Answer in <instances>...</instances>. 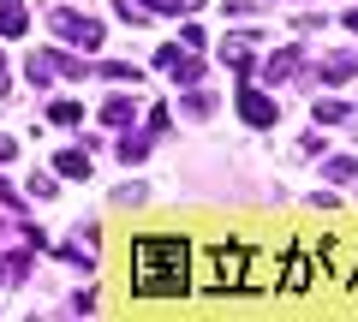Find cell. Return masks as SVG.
Segmentation results:
<instances>
[{
	"mask_svg": "<svg viewBox=\"0 0 358 322\" xmlns=\"http://www.w3.org/2000/svg\"><path fill=\"white\" fill-rule=\"evenodd\" d=\"M131 293L138 298H185L192 293V245L155 233L131 245Z\"/></svg>",
	"mask_w": 358,
	"mask_h": 322,
	"instance_id": "6da1fadb",
	"label": "cell"
},
{
	"mask_svg": "<svg viewBox=\"0 0 358 322\" xmlns=\"http://www.w3.org/2000/svg\"><path fill=\"white\" fill-rule=\"evenodd\" d=\"M48 30H54L60 42H72V48H84V54L102 48V24H96V18H84V13H72V6L48 13Z\"/></svg>",
	"mask_w": 358,
	"mask_h": 322,
	"instance_id": "7a4b0ae2",
	"label": "cell"
},
{
	"mask_svg": "<svg viewBox=\"0 0 358 322\" xmlns=\"http://www.w3.org/2000/svg\"><path fill=\"white\" fill-rule=\"evenodd\" d=\"M239 114H245V126H275V102L263 90H251V84H239Z\"/></svg>",
	"mask_w": 358,
	"mask_h": 322,
	"instance_id": "3957f363",
	"label": "cell"
},
{
	"mask_svg": "<svg viewBox=\"0 0 358 322\" xmlns=\"http://www.w3.org/2000/svg\"><path fill=\"white\" fill-rule=\"evenodd\" d=\"M36 60L48 66L54 78H90V66L78 60V54H60V48H36Z\"/></svg>",
	"mask_w": 358,
	"mask_h": 322,
	"instance_id": "277c9868",
	"label": "cell"
},
{
	"mask_svg": "<svg viewBox=\"0 0 358 322\" xmlns=\"http://www.w3.org/2000/svg\"><path fill=\"white\" fill-rule=\"evenodd\" d=\"M90 168H96L90 149H60L54 155V173H60V180H90Z\"/></svg>",
	"mask_w": 358,
	"mask_h": 322,
	"instance_id": "5b68a950",
	"label": "cell"
},
{
	"mask_svg": "<svg viewBox=\"0 0 358 322\" xmlns=\"http://www.w3.org/2000/svg\"><path fill=\"white\" fill-rule=\"evenodd\" d=\"M293 72H299V48H281V54H268V66H263V78H268V84H287Z\"/></svg>",
	"mask_w": 358,
	"mask_h": 322,
	"instance_id": "8992f818",
	"label": "cell"
},
{
	"mask_svg": "<svg viewBox=\"0 0 358 322\" xmlns=\"http://www.w3.org/2000/svg\"><path fill=\"white\" fill-rule=\"evenodd\" d=\"M24 30H30V13L18 0H0V36H24Z\"/></svg>",
	"mask_w": 358,
	"mask_h": 322,
	"instance_id": "52a82bcc",
	"label": "cell"
},
{
	"mask_svg": "<svg viewBox=\"0 0 358 322\" xmlns=\"http://www.w3.org/2000/svg\"><path fill=\"white\" fill-rule=\"evenodd\" d=\"M317 72H322V84H346V78L358 72V60H352V54H329V60H322Z\"/></svg>",
	"mask_w": 358,
	"mask_h": 322,
	"instance_id": "ba28073f",
	"label": "cell"
},
{
	"mask_svg": "<svg viewBox=\"0 0 358 322\" xmlns=\"http://www.w3.org/2000/svg\"><path fill=\"white\" fill-rule=\"evenodd\" d=\"M102 119H108V126H120V131H126L131 119H138V102H131V96H114V102L102 108Z\"/></svg>",
	"mask_w": 358,
	"mask_h": 322,
	"instance_id": "9c48e42d",
	"label": "cell"
},
{
	"mask_svg": "<svg viewBox=\"0 0 358 322\" xmlns=\"http://www.w3.org/2000/svg\"><path fill=\"white\" fill-rule=\"evenodd\" d=\"M221 60L245 72V60H251V36H227V42H221Z\"/></svg>",
	"mask_w": 358,
	"mask_h": 322,
	"instance_id": "30bf717a",
	"label": "cell"
},
{
	"mask_svg": "<svg viewBox=\"0 0 358 322\" xmlns=\"http://www.w3.org/2000/svg\"><path fill=\"white\" fill-rule=\"evenodd\" d=\"M322 173H329L334 185H346V180L358 173V161H352V155H329V161H322Z\"/></svg>",
	"mask_w": 358,
	"mask_h": 322,
	"instance_id": "8fae6325",
	"label": "cell"
},
{
	"mask_svg": "<svg viewBox=\"0 0 358 322\" xmlns=\"http://www.w3.org/2000/svg\"><path fill=\"white\" fill-rule=\"evenodd\" d=\"M90 72L114 78V84H138V66H126V60H102V66H90Z\"/></svg>",
	"mask_w": 358,
	"mask_h": 322,
	"instance_id": "7c38bea8",
	"label": "cell"
},
{
	"mask_svg": "<svg viewBox=\"0 0 358 322\" xmlns=\"http://www.w3.org/2000/svg\"><path fill=\"white\" fill-rule=\"evenodd\" d=\"M143 155H150V138L143 131H126L120 138V161H143Z\"/></svg>",
	"mask_w": 358,
	"mask_h": 322,
	"instance_id": "4fadbf2b",
	"label": "cell"
},
{
	"mask_svg": "<svg viewBox=\"0 0 358 322\" xmlns=\"http://www.w3.org/2000/svg\"><path fill=\"white\" fill-rule=\"evenodd\" d=\"M346 119H352L346 102H317V126H346Z\"/></svg>",
	"mask_w": 358,
	"mask_h": 322,
	"instance_id": "5bb4252c",
	"label": "cell"
},
{
	"mask_svg": "<svg viewBox=\"0 0 358 322\" xmlns=\"http://www.w3.org/2000/svg\"><path fill=\"white\" fill-rule=\"evenodd\" d=\"M143 13H197L203 0H138Z\"/></svg>",
	"mask_w": 358,
	"mask_h": 322,
	"instance_id": "9a60e30c",
	"label": "cell"
},
{
	"mask_svg": "<svg viewBox=\"0 0 358 322\" xmlns=\"http://www.w3.org/2000/svg\"><path fill=\"white\" fill-rule=\"evenodd\" d=\"M48 119H54V126H78V119H84V108H78V102H66V96H60V102L48 108Z\"/></svg>",
	"mask_w": 358,
	"mask_h": 322,
	"instance_id": "2e32d148",
	"label": "cell"
},
{
	"mask_svg": "<svg viewBox=\"0 0 358 322\" xmlns=\"http://www.w3.org/2000/svg\"><path fill=\"white\" fill-rule=\"evenodd\" d=\"M185 114H197V119L215 114V96H209V90H192V96H185Z\"/></svg>",
	"mask_w": 358,
	"mask_h": 322,
	"instance_id": "e0dca14e",
	"label": "cell"
},
{
	"mask_svg": "<svg viewBox=\"0 0 358 322\" xmlns=\"http://www.w3.org/2000/svg\"><path fill=\"white\" fill-rule=\"evenodd\" d=\"M30 191H36V197H54V191H60V180H54V173H36V180H30Z\"/></svg>",
	"mask_w": 358,
	"mask_h": 322,
	"instance_id": "ac0fdd59",
	"label": "cell"
},
{
	"mask_svg": "<svg viewBox=\"0 0 358 322\" xmlns=\"http://www.w3.org/2000/svg\"><path fill=\"white\" fill-rule=\"evenodd\" d=\"M0 203H6V209H18V191H13L6 180H0Z\"/></svg>",
	"mask_w": 358,
	"mask_h": 322,
	"instance_id": "d6986e66",
	"label": "cell"
},
{
	"mask_svg": "<svg viewBox=\"0 0 358 322\" xmlns=\"http://www.w3.org/2000/svg\"><path fill=\"white\" fill-rule=\"evenodd\" d=\"M13 149H18V143H13V138H0V161H13Z\"/></svg>",
	"mask_w": 358,
	"mask_h": 322,
	"instance_id": "ffe728a7",
	"label": "cell"
},
{
	"mask_svg": "<svg viewBox=\"0 0 358 322\" xmlns=\"http://www.w3.org/2000/svg\"><path fill=\"white\" fill-rule=\"evenodd\" d=\"M6 90H13V78H6V60H0V96H6Z\"/></svg>",
	"mask_w": 358,
	"mask_h": 322,
	"instance_id": "44dd1931",
	"label": "cell"
},
{
	"mask_svg": "<svg viewBox=\"0 0 358 322\" xmlns=\"http://www.w3.org/2000/svg\"><path fill=\"white\" fill-rule=\"evenodd\" d=\"M346 30H352V36H358V6H352V13H346Z\"/></svg>",
	"mask_w": 358,
	"mask_h": 322,
	"instance_id": "7402d4cb",
	"label": "cell"
}]
</instances>
